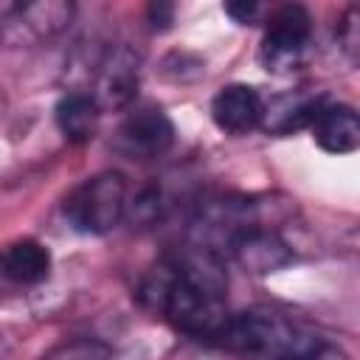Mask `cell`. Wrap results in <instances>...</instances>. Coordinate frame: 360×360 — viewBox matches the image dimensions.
I'll use <instances>...</instances> for the list:
<instances>
[{
  "label": "cell",
  "mask_w": 360,
  "mask_h": 360,
  "mask_svg": "<svg viewBox=\"0 0 360 360\" xmlns=\"http://www.w3.org/2000/svg\"><path fill=\"white\" fill-rule=\"evenodd\" d=\"M211 118L228 135H248L264 121V98L250 84H225L211 101Z\"/></svg>",
  "instance_id": "obj_8"
},
{
  "label": "cell",
  "mask_w": 360,
  "mask_h": 360,
  "mask_svg": "<svg viewBox=\"0 0 360 360\" xmlns=\"http://www.w3.org/2000/svg\"><path fill=\"white\" fill-rule=\"evenodd\" d=\"M0 115H3V98H0Z\"/></svg>",
  "instance_id": "obj_16"
},
{
  "label": "cell",
  "mask_w": 360,
  "mask_h": 360,
  "mask_svg": "<svg viewBox=\"0 0 360 360\" xmlns=\"http://www.w3.org/2000/svg\"><path fill=\"white\" fill-rule=\"evenodd\" d=\"M149 14H152V25H158V20H160V28L163 25H169V20H172V14H174V6H169V3H155L152 8H149Z\"/></svg>",
  "instance_id": "obj_15"
},
{
  "label": "cell",
  "mask_w": 360,
  "mask_h": 360,
  "mask_svg": "<svg viewBox=\"0 0 360 360\" xmlns=\"http://www.w3.org/2000/svg\"><path fill=\"white\" fill-rule=\"evenodd\" d=\"M217 343L242 360H321L329 349L318 326L278 307H250L231 315Z\"/></svg>",
  "instance_id": "obj_2"
},
{
  "label": "cell",
  "mask_w": 360,
  "mask_h": 360,
  "mask_svg": "<svg viewBox=\"0 0 360 360\" xmlns=\"http://www.w3.org/2000/svg\"><path fill=\"white\" fill-rule=\"evenodd\" d=\"M309 129L315 143L329 155H349L360 146V118L346 104H323Z\"/></svg>",
  "instance_id": "obj_9"
},
{
  "label": "cell",
  "mask_w": 360,
  "mask_h": 360,
  "mask_svg": "<svg viewBox=\"0 0 360 360\" xmlns=\"http://www.w3.org/2000/svg\"><path fill=\"white\" fill-rule=\"evenodd\" d=\"M73 6L68 3H28L8 6L0 11V37L20 39H48L68 25Z\"/></svg>",
  "instance_id": "obj_7"
},
{
  "label": "cell",
  "mask_w": 360,
  "mask_h": 360,
  "mask_svg": "<svg viewBox=\"0 0 360 360\" xmlns=\"http://www.w3.org/2000/svg\"><path fill=\"white\" fill-rule=\"evenodd\" d=\"M138 76H141V59L118 45L112 51H107V56L98 62V70H96V87H93V98L98 101V107H127L135 93H138Z\"/></svg>",
  "instance_id": "obj_6"
},
{
  "label": "cell",
  "mask_w": 360,
  "mask_h": 360,
  "mask_svg": "<svg viewBox=\"0 0 360 360\" xmlns=\"http://www.w3.org/2000/svg\"><path fill=\"white\" fill-rule=\"evenodd\" d=\"M326 101L321 96H290V98H278L276 104H264V127L273 132H290V129H301L309 127L312 118L318 115V110Z\"/></svg>",
  "instance_id": "obj_12"
},
{
  "label": "cell",
  "mask_w": 360,
  "mask_h": 360,
  "mask_svg": "<svg viewBox=\"0 0 360 360\" xmlns=\"http://www.w3.org/2000/svg\"><path fill=\"white\" fill-rule=\"evenodd\" d=\"M138 298L174 329L205 340H217L231 318L222 259L200 245L163 256L143 276Z\"/></svg>",
  "instance_id": "obj_1"
},
{
  "label": "cell",
  "mask_w": 360,
  "mask_h": 360,
  "mask_svg": "<svg viewBox=\"0 0 360 360\" xmlns=\"http://www.w3.org/2000/svg\"><path fill=\"white\" fill-rule=\"evenodd\" d=\"M0 273L14 284H39L51 273V250L37 239H17L0 250Z\"/></svg>",
  "instance_id": "obj_10"
},
{
  "label": "cell",
  "mask_w": 360,
  "mask_h": 360,
  "mask_svg": "<svg viewBox=\"0 0 360 360\" xmlns=\"http://www.w3.org/2000/svg\"><path fill=\"white\" fill-rule=\"evenodd\" d=\"M127 180L118 172H98L79 183L65 200V219L82 233H107L127 217Z\"/></svg>",
  "instance_id": "obj_3"
},
{
  "label": "cell",
  "mask_w": 360,
  "mask_h": 360,
  "mask_svg": "<svg viewBox=\"0 0 360 360\" xmlns=\"http://www.w3.org/2000/svg\"><path fill=\"white\" fill-rule=\"evenodd\" d=\"M225 11H228L236 22H248V20H253V14L259 11V6H256V3H245V0H242V3H228V6H225Z\"/></svg>",
  "instance_id": "obj_14"
},
{
  "label": "cell",
  "mask_w": 360,
  "mask_h": 360,
  "mask_svg": "<svg viewBox=\"0 0 360 360\" xmlns=\"http://www.w3.org/2000/svg\"><path fill=\"white\" fill-rule=\"evenodd\" d=\"M172 143L174 124L160 107H138L121 121L115 132V149L135 160L160 158Z\"/></svg>",
  "instance_id": "obj_5"
},
{
  "label": "cell",
  "mask_w": 360,
  "mask_h": 360,
  "mask_svg": "<svg viewBox=\"0 0 360 360\" xmlns=\"http://www.w3.org/2000/svg\"><path fill=\"white\" fill-rule=\"evenodd\" d=\"M42 360H118L115 352L98 340L90 338H76L68 343H59L56 349H51Z\"/></svg>",
  "instance_id": "obj_13"
},
{
  "label": "cell",
  "mask_w": 360,
  "mask_h": 360,
  "mask_svg": "<svg viewBox=\"0 0 360 360\" xmlns=\"http://www.w3.org/2000/svg\"><path fill=\"white\" fill-rule=\"evenodd\" d=\"M312 51V17L304 6L287 3L267 17L259 45V62L270 73H292L304 68Z\"/></svg>",
  "instance_id": "obj_4"
},
{
  "label": "cell",
  "mask_w": 360,
  "mask_h": 360,
  "mask_svg": "<svg viewBox=\"0 0 360 360\" xmlns=\"http://www.w3.org/2000/svg\"><path fill=\"white\" fill-rule=\"evenodd\" d=\"M98 118H101V107L90 93L73 90V93L62 96L59 104H56L59 132L73 143L90 141L96 135V129H98Z\"/></svg>",
  "instance_id": "obj_11"
}]
</instances>
